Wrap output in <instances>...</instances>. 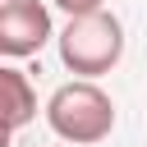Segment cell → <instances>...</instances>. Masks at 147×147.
<instances>
[{
  "label": "cell",
  "instance_id": "6da1fadb",
  "mask_svg": "<svg viewBox=\"0 0 147 147\" xmlns=\"http://www.w3.org/2000/svg\"><path fill=\"white\" fill-rule=\"evenodd\" d=\"M46 124H51V133L60 142L92 147V142H106L110 138V129H115V101L92 78H74V83H64V87L51 92Z\"/></svg>",
  "mask_w": 147,
  "mask_h": 147
},
{
  "label": "cell",
  "instance_id": "7a4b0ae2",
  "mask_svg": "<svg viewBox=\"0 0 147 147\" xmlns=\"http://www.w3.org/2000/svg\"><path fill=\"white\" fill-rule=\"evenodd\" d=\"M60 60L69 74L78 78H96V74H110L124 55V23L110 14V9H92V14H74L60 37Z\"/></svg>",
  "mask_w": 147,
  "mask_h": 147
},
{
  "label": "cell",
  "instance_id": "3957f363",
  "mask_svg": "<svg viewBox=\"0 0 147 147\" xmlns=\"http://www.w3.org/2000/svg\"><path fill=\"white\" fill-rule=\"evenodd\" d=\"M55 37L51 9L41 0H5L0 5V55L5 60H28Z\"/></svg>",
  "mask_w": 147,
  "mask_h": 147
},
{
  "label": "cell",
  "instance_id": "277c9868",
  "mask_svg": "<svg viewBox=\"0 0 147 147\" xmlns=\"http://www.w3.org/2000/svg\"><path fill=\"white\" fill-rule=\"evenodd\" d=\"M0 110H5V138H14L23 124L37 119V87L28 83V74L18 64L0 69Z\"/></svg>",
  "mask_w": 147,
  "mask_h": 147
},
{
  "label": "cell",
  "instance_id": "5b68a950",
  "mask_svg": "<svg viewBox=\"0 0 147 147\" xmlns=\"http://www.w3.org/2000/svg\"><path fill=\"white\" fill-rule=\"evenodd\" d=\"M51 5H60L69 18H74V14H92V9H106V0H51Z\"/></svg>",
  "mask_w": 147,
  "mask_h": 147
}]
</instances>
